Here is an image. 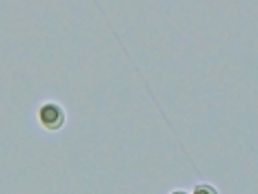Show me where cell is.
Instances as JSON below:
<instances>
[{
    "label": "cell",
    "instance_id": "7a4b0ae2",
    "mask_svg": "<svg viewBox=\"0 0 258 194\" xmlns=\"http://www.w3.org/2000/svg\"><path fill=\"white\" fill-rule=\"evenodd\" d=\"M194 194H217L211 185H198L196 190H194Z\"/></svg>",
    "mask_w": 258,
    "mask_h": 194
},
{
    "label": "cell",
    "instance_id": "3957f363",
    "mask_svg": "<svg viewBox=\"0 0 258 194\" xmlns=\"http://www.w3.org/2000/svg\"><path fill=\"white\" fill-rule=\"evenodd\" d=\"M174 194H185V192H174Z\"/></svg>",
    "mask_w": 258,
    "mask_h": 194
},
{
    "label": "cell",
    "instance_id": "6da1fadb",
    "mask_svg": "<svg viewBox=\"0 0 258 194\" xmlns=\"http://www.w3.org/2000/svg\"><path fill=\"white\" fill-rule=\"evenodd\" d=\"M39 121H41V125H45L47 129H58L64 121V112L60 106H56V104H45V106L39 110Z\"/></svg>",
    "mask_w": 258,
    "mask_h": 194
}]
</instances>
